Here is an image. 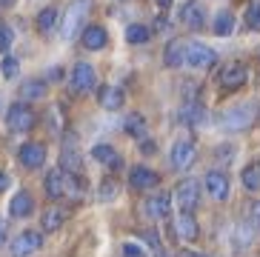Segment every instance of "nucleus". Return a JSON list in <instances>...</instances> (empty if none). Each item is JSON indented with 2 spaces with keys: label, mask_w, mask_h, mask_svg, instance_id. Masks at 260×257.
<instances>
[{
  "label": "nucleus",
  "mask_w": 260,
  "mask_h": 257,
  "mask_svg": "<svg viewBox=\"0 0 260 257\" xmlns=\"http://www.w3.org/2000/svg\"><path fill=\"white\" fill-rule=\"evenodd\" d=\"M43 186H46V195L52 200H60V197H75L77 200V197L83 195V183L77 180V174H66L63 169H52L46 174Z\"/></svg>",
  "instance_id": "f257e3e1"
},
{
  "label": "nucleus",
  "mask_w": 260,
  "mask_h": 257,
  "mask_svg": "<svg viewBox=\"0 0 260 257\" xmlns=\"http://www.w3.org/2000/svg\"><path fill=\"white\" fill-rule=\"evenodd\" d=\"M89 9H92V0H72L66 12H63V20H60V38L63 40H75L77 29L83 26L86 15H89Z\"/></svg>",
  "instance_id": "f03ea898"
},
{
  "label": "nucleus",
  "mask_w": 260,
  "mask_h": 257,
  "mask_svg": "<svg viewBox=\"0 0 260 257\" xmlns=\"http://www.w3.org/2000/svg\"><path fill=\"white\" fill-rule=\"evenodd\" d=\"M35 123H38V114H35V109H31L29 103H12V106L6 109V126H9V132H15V135H26V132H31Z\"/></svg>",
  "instance_id": "7ed1b4c3"
},
{
  "label": "nucleus",
  "mask_w": 260,
  "mask_h": 257,
  "mask_svg": "<svg viewBox=\"0 0 260 257\" xmlns=\"http://www.w3.org/2000/svg\"><path fill=\"white\" fill-rule=\"evenodd\" d=\"M217 63V54L214 49H209L206 43H198V40H186V52H183V66L191 69H212Z\"/></svg>",
  "instance_id": "20e7f679"
},
{
  "label": "nucleus",
  "mask_w": 260,
  "mask_h": 257,
  "mask_svg": "<svg viewBox=\"0 0 260 257\" xmlns=\"http://www.w3.org/2000/svg\"><path fill=\"white\" fill-rule=\"evenodd\" d=\"M172 200H175L177 206H180V212H194L200 203V183L194 180V177H186V180H180L175 186V195H172Z\"/></svg>",
  "instance_id": "39448f33"
},
{
  "label": "nucleus",
  "mask_w": 260,
  "mask_h": 257,
  "mask_svg": "<svg viewBox=\"0 0 260 257\" xmlns=\"http://www.w3.org/2000/svg\"><path fill=\"white\" fill-rule=\"evenodd\" d=\"M254 103H240V106H232L223 112V126L229 132H243L254 123Z\"/></svg>",
  "instance_id": "423d86ee"
},
{
  "label": "nucleus",
  "mask_w": 260,
  "mask_h": 257,
  "mask_svg": "<svg viewBox=\"0 0 260 257\" xmlns=\"http://www.w3.org/2000/svg\"><path fill=\"white\" fill-rule=\"evenodd\" d=\"M40 246H43V235L35 229H26L12 240V257H31L35 251H40Z\"/></svg>",
  "instance_id": "0eeeda50"
},
{
  "label": "nucleus",
  "mask_w": 260,
  "mask_h": 257,
  "mask_svg": "<svg viewBox=\"0 0 260 257\" xmlns=\"http://www.w3.org/2000/svg\"><path fill=\"white\" fill-rule=\"evenodd\" d=\"M194 154H198V149H194L191 140H177L172 146V151H169V166L175 172H183V169H189L194 163Z\"/></svg>",
  "instance_id": "6e6552de"
},
{
  "label": "nucleus",
  "mask_w": 260,
  "mask_h": 257,
  "mask_svg": "<svg viewBox=\"0 0 260 257\" xmlns=\"http://www.w3.org/2000/svg\"><path fill=\"white\" fill-rule=\"evenodd\" d=\"M72 91L75 94H86V91H92L94 86H98V75H94V69L89 66V63H77L75 69H72Z\"/></svg>",
  "instance_id": "1a4fd4ad"
},
{
  "label": "nucleus",
  "mask_w": 260,
  "mask_h": 257,
  "mask_svg": "<svg viewBox=\"0 0 260 257\" xmlns=\"http://www.w3.org/2000/svg\"><path fill=\"white\" fill-rule=\"evenodd\" d=\"M203 189H206V195L212 197V200H226L229 197V177L220 172V169H209L206 177H203Z\"/></svg>",
  "instance_id": "9d476101"
},
{
  "label": "nucleus",
  "mask_w": 260,
  "mask_h": 257,
  "mask_svg": "<svg viewBox=\"0 0 260 257\" xmlns=\"http://www.w3.org/2000/svg\"><path fill=\"white\" fill-rule=\"evenodd\" d=\"M17 160H20L23 169H40L43 163H46V146L29 140V143H23L20 149H17Z\"/></svg>",
  "instance_id": "9b49d317"
},
{
  "label": "nucleus",
  "mask_w": 260,
  "mask_h": 257,
  "mask_svg": "<svg viewBox=\"0 0 260 257\" xmlns=\"http://www.w3.org/2000/svg\"><path fill=\"white\" fill-rule=\"evenodd\" d=\"M246 80H249V69H246V63H229V66H223V72H220V86H223L226 91L240 89Z\"/></svg>",
  "instance_id": "f8f14e48"
},
{
  "label": "nucleus",
  "mask_w": 260,
  "mask_h": 257,
  "mask_svg": "<svg viewBox=\"0 0 260 257\" xmlns=\"http://www.w3.org/2000/svg\"><path fill=\"white\" fill-rule=\"evenodd\" d=\"M160 183V174L154 172V169H146V166H135L129 172V186L132 189H138V191H143V189H154Z\"/></svg>",
  "instance_id": "ddd939ff"
},
{
  "label": "nucleus",
  "mask_w": 260,
  "mask_h": 257,
  "mask_svg": "<svg viewBox=\"0 0 260 257\" xmlns=\"http://www.w3.org/2000/svg\"><path fill=\"white\" fill-rule=\"evenodd\" d=\"M175 232L177 237H180V243H194L200 235V229H198V220H194V214L189 212H180L175 220Z\"/></svg>",
  "instance_id": "4468645a"
},
{
  "label": "nucleus",
  "mask_w": 260,
  "mask_h": 257,
  "mask_svg": "<svg viewBox=\"0 0 260 257\" xmlns=\"http://www.w3.org/2000/svg\"><path fill=\"white\" fill-rule=\"evenodd\" d=\"M80 151H77V146H75V137H66V143H63V154H60V169L66 174H77L80 172Z\"/></svg>",
  "instance_id": "2eb2a0df"
},
{
  "label": "nucleus",
  "mask_w": 260,
  "mask_h": 257,
  "mask_svg": "<svg viewBox=\"0 0 260 257\" xmlns=\"http://www.w3.org/2000/svg\"><path fill=\"white\" fill-rule=\"evenodd\" d=\"M180 20H183L189 29H203V26H206V12H203V6H200L198 0H189V3L180 6Z\"/></svg>",
  "instance_id": "dca6fc26"
},
{
  "label": "nucleus",
  "mask_w": 260,
  "mask_h": 257,
  "mask_svg": "<svg viewBox=\"0 0 260 257\" xmlns=\"http://www.w3.org/2000/svg\"><path fill=\"white\" fill-rule=\"evenodd\" d=\"M80 43H83V49H89V52H98V49H103V46L109 43V35L103 26H86L83 35H80Z\"/></svg>",
  "instance_id": "f3484780"
},
{
  "label": "nucleus",
  "mask_w": 260,
  "mask_h": 257,
  "mask_svg": "<svg viewBox=\"0 0 260 257\" xmlns=\"http://www.w3.org/2000/svg\"><path fill=\"white\" fill-rule=\"evenodd\" d=\"M98 100H100V106L106 109V112H117V109H123L126 94H123V89H117V86H100Z\"/></svg>",
  "instance_id": "a211bd4d"
},
{
  "label": "nucleus",
  "mask_w": 260,
  "mask_h": 257,
  "mask_svg": "<svg viewBox=\"0 0 260 257\" xmlns=\"http://www.w3.org/2000/svg\"><path fill=\"white\" fill-rule=\"evenodd\" d=\"M31 212H35V197L26 189H20L12 197V203H9V214H12V217H29Z\"/></svg>",
  "instance_id": "6ab92c4d"
},
{
  "label": "nucleus",
  "mask_w": 260,
  "mask_h": 257,
  "mask_svg": "<svg viewBox=\"0 0 260 257\" xmlns=\"http://www.w3.org/2000/svg\"><path fill=\"white\" fill-rule=\"evenodd\" d=\"M177 120L183 123V126H200V123L206 120V109L200 106V103H183L180 112H177Z\"/></svg>",
  "instance_id": "aec40b11"
},
{
  "label": "nucleus",
  "mask_w": 260,
  "mask_h": 257,
  "mask_svg": "<svg viewBox=\"0 0 260 257\" xmlns=\"http://www.w3.org/2000/svg\"><path fill=\"white\" fill-rule=\"evenodd\" d=\"M169 212H172V197H169V191H163V195H154L149 203H146V214L154 220H163L169 217Z\"/></svg>",
  "instance_id": "412c9836"
},
{
  "label": "nucleus",
  "mask_w": 260,
  "mask_h": 257,
  "mask_svg": "<svg viewBox=\"0 0 260 257\" xmlns=\"http://www.w3.org/2000/svg\"><path fill=\"white\" fill-rule=\"evenodd\" d=\"M92 157L98 160V163H103V166H109V169H120L123 166V160H120V154H117L115 149L109 143H98L92 149Z\"/></svg>",
  "instance_id": "4be33fe9"
},
{
  "label": "nucleus",
  "mask_w": 260,
  "mask_h": 257,
  "mask_svg": "<svg viewBox=\"0 0 260 257\" xmlns=\"http://www.w3.org/2000/svg\"><path fill=\"white\" fill-rule=\"evenodd\" d=\"M183 52H186V40H172V43H166L163 63H166L169 69H180L183 66Z\"/></svg>",
  "instance_id": "5701e85b"
},
{
  "label": "nucleus",
  "mask_w": 260,
  "mask_h": 257,
  "mask_svg": "<svg viewBox=\"0 0 260 257\" xmlns=\"http://www.w3.org/2000/svg\"><path fill=\"white\" fill-rule=\"evenodd\" d=\"M63 223H66V212H63L60 206H49L46 212H43V217H40L43 232H57Z\"/></svg>",
  "instance_id": "b1692460"
},
{
  "label": "nucleus",
  "mask_w": 260,
  "mask_h": 257,
  "mask_svg": "<svg viewBox=\"0 0 260 257\" xmlns=\"http://www.w3.org/2000/svg\"><path fill=\"white\" fill-rule=\"evenodd\" d=\"M123 128H126V135H132V137H143L146 135V117L140 112H129L123 117Z\"/></svg>",
  "instance_id": "393cba45"
},
{
  "label": "nucleus",
  "mask_w": 260,
  "mask_h": 257,
  "mask_svg": "<svg viewBox=\"0 0 260 257\" xmlns=\"http://www.w3.org/2000/svg\"><path fill=\"white\" fill-rule=\"evenodd\" d=\"M232 29H235V15L232 12H217L214 15V23H212V31L214 35H220V38H226V35H232Z\"/></svg>",
  "instance_id": "a878e982"
},
{
  "label": "nucleus",
  "mask_w": 260,
  "mask_h": 257,
  "mask_svg": "<svg viewBox=\"0 0 260 257\" xmlns=\"http://www.w3.org/2000/svg\"><path fill=\"white\" fill-rule=\"evenodd\" d=\"M149 38H152V31L146 29L143 23H132V26H126V40H129L132 46H143Z\"/></svg>",
  "instance_id": "bb28decb"
},
{
  "label": "nucleus",
  "mask_w": 260,
  "mask_h": 257,
  "mask_svg": "<svg viewBox=\"0 0 260 257\" xmlns=\"http://www.w3.org/2000/svg\"><path fill=\"white\" fill-rule=\"evenodd\" d=\"M57 17H60V12H57L54 6L43 9V12L38 15V29L43 31V35H49V31H52L54 26H57Z\"/></svg>",
  "instance_id": "cd10ccee"
},
{
  "label": "nucleus",
  "mask_w": 260,
  "mask_h": 257,
  "mask_svg": "<svg viewBox=\"0 0 260 257\" xmlns=\"http://www.w3.org/2000/svg\"><path fill=\"white\" fill-rule=\"evenodd\" d=\"M20 94H23L26 100H40L43 94H46V83L38 80V77H35V80H26L23 89H20Z\"/></svg>",
  "instance_id": "c85d7f7f"
},
{
  "label": "nucleus",
  "mask_w": 260,
  "mask_h": 257,
  "mask_svg": "<svg viewBox=\"0 0 260 257\" xmlns=\"http://www.w3.org/2000/svg\"><path fill=\"white\" fill-rule=\"evenodd\" d=\"M252 235H254L252 223H240V226L235 229V249H237V251H243L246 246L252 243Z\"/></svg>",
  "instance_id": "c756f323"
},
{
  "label": "nucleus",
  "mask_w": 260,
  "mask_h": 257,
  "mask_svg": "<svg viewBox=\"0 0 260 257\" xmlns=\"http://www.w3.org/2000/svg\"><path fill=\"white\" fill-rule=\"evenodd\" d=\"M240 180H243V186L249 191H260V169L257 166H246L243 172H240Z\"/></svg>",
  "instance_id": "7c9ffc66"
},
{
  "label": "nucleus",
  "mask_w": 260,
  "mask_h": 257,
  "mask_svg": "<svg viewBox=\"0 0 260 257\" xmlns=\"http://www.w3.org/2000/svg\"><path fill=\"white\" fill-rule=\"evenodd\" d=\"M246 23H249V29H260V0L249 3V9H246Z\"/></svg>",
  "instance_id": "2f4dec72"
},
{
  "label": "nucleus",
  "mask_w": 260,
  "mask_h": 257,
  "mask_svg": "<svg viewBox=\"0 0 260 257\" xmlns=\"http://www.w3.org/2000/svg\"><path fill=\"white\" fill-rule=\"evenodd\" d=\"M12 40H15V31L9 29V23L0 20V52H3V54L12 49Z\"/></svg>",
  "instance_id": "473e14b6"
},
{
  "label": "nucleus",
  "mask_w": 260,
  "mask_h": 257,
  "mask_svg": "<svg viewBox=\"0 0 260 257\" xmlns=\"http://www.w3.org/2000/svg\"><path fill=\"white\" fill-rule=\"evenodd\" d=\"M120 257H149V251L143 249V246H138V243H123L120 246Z\"/></svg>",
  "instance_id": "72a5a7b5"
},
{
  "label": "nucleus",
  "mask_w": 260,
  "mask_h": 257,
  "mask_svg": "<svg viewBox=\"0 0 260 257\" xmlns=\"http://www.w3.org/2000/svg\"><path fill=\"white\" fill-rule=\"evenodd\" d=\"M0 66H3V77H6V80H12V77H17V69H20V63H17L15 57H9V54H6Z\"/></svg>",
  "instance_id": "f704fd0d"
},
{
  "label": "nucleus",
  "mask_w": 260,
  "mask_h": 257,
  "mask_svg": "<svg viewBox=\"0 0 260 257\" xmlns=\"http://www.w3.org/2000/svg\"><path fill=\"white\" fill-rule=\"evenodd\" d=\"M146 243H149V249H152V254L154 257H166V251H163V246H160V240H157V235H154L152 229H149V232H146Z\"/></svg>",
  "instance_id": "c9c22d12"
},
{
  "label": "nucleus",
  "mask_w": 260,
  "mask_h": 257,
  "mask_svg": "<svg viewBox=\"0 0 260 257\" xmlns=\"http://www.w3.org/2000/svg\"><path fill=\"white\" fill-rule=\"evenodd\" d=\"M249 223H252L254 232H260V200H254V203L249 206Z\"/></svg>",
  "instance_id": "e433bc0d"
},
{
  "label": "nucleus",
  "mask_w": 260,
  "mask_h": 257,
  "mask_svg": "<svg viewBox=\"0 0 260 257\" xmlns=\"http://www.w3.org/2000/svg\"><path fill=\"white\" fill-rule=\"evenodd\" d=\"M115 191H117L115 180H106L103 186H100V200H112V197H115Z\"/></svg>",
  "instance_id": "4c0bfd02"
},
{
  "label": "nucleus",
  "mask_w": 260,
  "mask_h": 257,
  "mask_svg": "<svg viewBox=\"0 0 260 257\" xmlns=\"http://www.w3.org/2000/svg\"><path fill=\"white\" fill-rule=\"evenodd\" d=\"M214 154H217V160H220V163H229V154H235V146H217V149H214Z\"/></svg>",
  "instance_id": "58836bf2"
},
{
  "label": "nucleus",
  "mask_w": 260,
  "mask_h": 257,
  "mask_svg": "<svg viewBox=\"0 0 260 257\" xmlns=\"http://www.w3.org/2000/svg\"><path fill=\"white\" fill-rule=\"evenodd\" d=\"M6 186H9V174H6V172H0V191L6 189Z\"/></svg>",
  "instance_id": "ea45409f"
},
{
  "label": "nucleus",
  "mask_w": 260,
  "mask_h": 257,
  "mask_svg": "<svg viewBox=\"0 0 260 257\" xmlns=\"http://www.w3.org/2000/svg\"><path fill=\"white\" fill-rule=\"evenodd\" d=\"M3 240H6V223L0 220V246H3Z\"/></svg>",
  "instance_id": "a19ab883"
},
{
  "label": "nucleus",
  "mask_w": 260,
  "mask_h": 257,
  "mask_svg": "<svg viewBox=\"0 0 260 257\" xmlns=\"http://www.w3.org/2000/svg\"><path fill=\"white\" fill-rule=\"evenodd\" d=\"M17 0H0V9H9V6H15Z\"/></svg>",
  "instance_id": "79ce46f5"
},
{
  "label": "nucleus",
  "mask_w": 260,
  "mask_h": 257,
  "mask_svg": "<svg viewBox=\"0 0 260 257\" xmlns=\"http://www.w3.org/2000/svg\"><path fill=\"white\" fill-rule=\"evenodd\" d=\"M154 3H157V6H163V9H166V6H172L175 0H154Z\"/></svg>",
  "instance_id": "37998d69"
},
{
  "label": "nucleus",
  "mask_w": 260,
  "mask_h": 257,
  "mask_svg": "<svg viewBox=\"0 0 260 257\" xmlns=\"http://www.w3.org/2000/svg\"><path fill=\"white\" fill-rule=\"evenodd\" d=\"M257 169H260V163H257Z\"/></svg>",
  "instance_id": "c03bdc74"
}]
</instances>
